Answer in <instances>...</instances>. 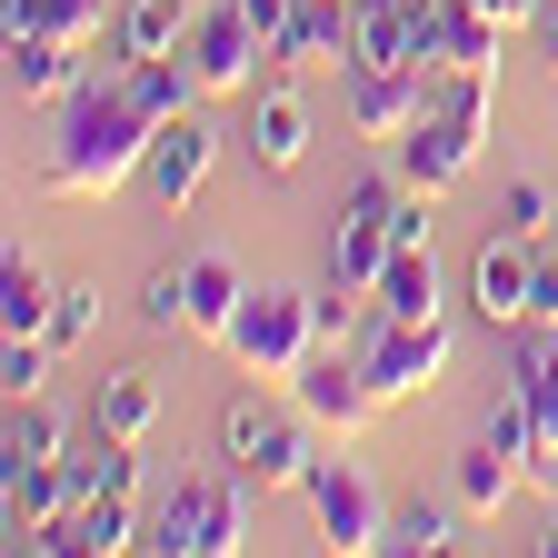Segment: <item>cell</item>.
Wrapping results in <instances>:
<instances>
[{
    "label": "cell",
    "instance_id": "obj_1",
    "mask_svg": "<svg viewBox=\"0 0 558 558\" xmlns=\"http://www.w3.org/2000/svg\"><path fill=\"white\" fill-rule=\"evenodd\" d=\"M150 140H160V110L120 60V70H100V81H81L60 100V130L40 150V190L50 199H120L140 180V160H150Z\"/></svg>",
    "mask_w": 558,
    "mask_h": 558
},
{
    "label": "cell",
    "instance_id": "obj_2",
    "mask_svg": "<svg viewBox=\"0 0 558 558\" xmlns=\"http://www.w3.org/2000/svg\"><path fill=\"white\" fill-rule=\"evenodd\" d=\"M488 130H499V81H488V70H449V81L429 90V110L389 140V170H399L409 190L439 199V190H459V180L478 170Z\"/></svg>",
    "mask_w": 558,
    "mask_h": 558
},
{
    "label": "cell",
    "instance_id": "obj_3",
    "mask_svg": "<svg viewBox=\"0 0 558 558\" xmlns=\"http://www.w3.org/2000/svg\"><path fill=\"white\" fill-rule=\"evenodd\" d=\"M220 349H230L250 379H290L310 349H329V329H319V300L310 290H250L240 319L220 329Z\"/></svg>",
    "mask_w": 558,
    "mask_h": 558
},
{
    "label": "cell",
    "instance_id": "obj_4",
    "mask_svg": "<svg viewBox=\"0 0 558 558\" xmlns=\"http://www.w3.org/2000/svg\"><path fill=\"white\" fill-rule=\"evenodd\" d=\"M360 349V369H369V389H379V409L389 399H429L439 379H449V319H389V310H369V329L349 339Z\"/></svg>",
    "mask_w": 558,
    "mask_h": 558
},
{
    "label": "cell",
    "instance_id": "obj_5",
    "mask_svg": "<svg viewBox=\"0 0 558 558\" xmlns=\"http://www.w3.org/2000/svg\"><path fill=\"white\" fill-rule=\"evenodd\" d=\"M180 60H190L199 100H250L259 70H269V40H259V21L240 11V0H199V21H190Z\"/></svg>",
    "mask_w": 558,
    "mask_h": 558
},
{
    "label": "cell",
    "instance_id": "obj_6",
    "mask_svg": "<svg viewBox=\"0 0 558 558\" xmlns=\"http://www.w3.org/2000/svg\"><path fill=\"white\" fill-rule=\"evenodd\" d=\"M399 199H409V180L399 170H369L360 190L339 199V240H329V269H339V290L349 300H369L379 290V269H389V250H399Z\"/></svg>",
    "mask_w": 558,
    "mask_h": 558
},
{
    "label": "cell",
    "instance_id": "obj_7",
    "mask_svg": "<svg viewBox=\"0 0 558 558\" xmlns=\"http://www.w3.org/2000/svg\"><path fill=\"white\" fill-rule=\"evenodd\" d=\"M349 70H449L439 0H349Z\"/></svg>",
    "mask_w": 558,
    "mask_h": 558
},
{
    "label": "cell",
    "instance_id": "obj_8",
    "mask_svg": "<svg viewBox=\"0 0 558 558\" xmlns=\"http://www.w3.org/2000/svg\"><path fill=\"white\" fill-rule=\"evenodd\" d=\"M290 409L310 418V429H369V409H379V389H369V369H360V349H310V360L290 369Z\"/></svg>",
    "mask_w": 558,
    "mask_h": 558
},
{
    "label": "cell",
    "instance_id": "obj_9",
    "mask_svg": "<svg viewBox=\"0 0 558 558\" xmlns=\"http://www.w3.org/2000/svg\"><path fill=\"white\" fill-rule=\"evenodd\" d=\"M209 160H220V130H209L199 110H180V120H160L150 160H140V190H150L160 209H190L199 180H209Z\"/></svg>",
    "mask_w": 558,
    "mask_h": 558
},
{
    "label": "cell",
    "instance_id": "obj_10",
    "mask_svg": "<svg viewBox=\"0 0 558 558\" xmlns=\"http://www.w3.org/2000/svg\"><path fill=\"white\" fill-rule=\"evenodd\" d=\"M439 81H449V70H349V130L389 150V140H399L418 110H429Z\"/></svg>",
    "mask_w": 558,
    "mask_h": 558
},
{
    "label": "cell",
    "instance_id": "obj_11",
    "mask_svg": "<svg viewBox=\"0 0 558 558\" xmlns=\"http://www.w3.org/2000/svg\"><path fill=\"white\" fill-rule=\"evenodd\" d=\"M310 499H319V529H329V548H349V558H369L379 548V488H369V469L360 459H319V478H310Z\"/></svg>",
    "mask_w": 558,
    "mask_h": 558
},
{
    "label": "cell",
    "instance_id": "obj_12",
    "mask_svg": "<svg viewBox=\"0 0 558 558\" xmlns=\"http://www.w3.org/2000/svg\"><path fill=\"white\" fill-rule=\"evenodd\" d=\"M529 279H538V240H499V230H488L478 259H469V310L488 329H519L529 319Z\"/></svg>",
    "mask_w": 558,
    "mask_h": 558
},
{
    "label": "cell",
    "instance_id": "obj_13",
    "mask_svg": "<svg viewBox=\"0 0 558 558\" xmlns=\"http://www.w3.org/2000/svg\"><path fill=\"white\" fill-rule=\"evenodd\" d=\"M269 70L300 81V70H349V0H300L290 31L269 40Z\"/></svg>",
    "mask_w": 558,
    "mask_h": 558
},
{
    "label": "cell",
    "instance_id": "obj_14",
    "mask_svg": "<svg viewBox=\"0 0 558 558\" xmlns=\"http://www.w3.org/2000/svg\"><path fill=\"white\" fill-rule=\"evenodd\" d=\"M240 300H250V279H240V259H230V250L180 259V329H190V339H220V329L240 319Z\"/></svg>",
    "mask_w": 558,
    "mask_h": 558
},
{
    "label": "cell",
    "instance_id": "obj_15",
    "mask_svg": "<svg viewBox=\"0 0 558 558\" xmlns=\"http://www.w3.org/2000/svg\"><path fill=\"white\" fill-rule=\"evenodd\" d=\"M81 60H90V50H70V40H50V31H21V40H11V100H21V110H60L70 90L90 81Z\"/></svg>",
    "mask_w": 558,
    "mask_h": 558
},
{
    "label": "cell",
    "instance_id": "obj_16",
    "mask_svg": "<svg viewBox=\"0 0 558 558\" xmlns=\"http://www.w3.org/2000/svg\"><path fill=\"white\" fill-rule=\"evenodd\" d=\"M250 160L259 170H300L310 160V110H300L290 81H259L250 90Z\"/></svg>",
    "mask_w": 558,
    "mask_h": 558
},
{
    "label": "cell",
    "instance_id": "obj_17",
    "mask_svg": "<svg viewBox=\"0 0 558 558\" xmlns=\"http://www.w3.org/2000/svg\"><path fill=\"white\" fill-rule=\"evenodd\" d=\"M140 548H160V558H199L209 548V469H190L180 488H160V509L140 519Z\"/></svg>",
    "mask_w": 558,
    "mask_h": 558
},
{
    "label": "cell",
    "instance_id": "obj_18",
    "mask_svg": "<svg viewBox=\"0 0 558 558\" xmlns=\"http://www.w3.org/2000/svg\"><path fill=\"white\" fill-rule=\"evenodd\" d=\"M509 379L529 389V418H538V459H529V478H558V329H538V339L519 349Z\"/></svg>",
    "mask_w": 558,
    "mask_h": 558
},
{
    "label": "cell",
    "instance_id": "obj_19",
    "mask_svg": "<svg viewBox=\"0 0 558 558\" xmlns=\"http://www.w3.org/2000/svg\"><path fill=\"white\" fill-rule=\"evenodd\" d=\"M519 478H529V459H509L499 439H488V429H478V439L459 449V469H449V499H459L469 519H499V509H509V488H519Z\"/></svg>",
    "mask_w": 558,
    "mask_h": 558
},
{
    "label": "cell",
    "instance_id": "obj_20",
    "mask_svg": "<svg viewBox=\"0 0 558 558\" xmlns=\"http://www.w3.org/2000/svg\"><path fill=\"white\" fill-rule=\"evenodd\" d=\"M190 21H199V0H120L110 50H120V60H170V50L190 40Z\"/></svg>",
    "mask_w": 558,
    "mask_h": 558
},
{
    "label": "cell",
    "instance_id": "obj_21",
    "mask_svg": "<svg viewBox=\"0 0 558 558\" xmlns=\"http://www.w3.org/2000/svg\"><path fill=\"white\" fill-rule=\"evenodd\" d=\"M250 488H310L319 478V439H310V418H269V439L240 459Z\"/></svg>",
    "mask_w": 558,
    "mask_h": 558
},
{
    "label": "cell",
    "instance_id": "obj_22",
    "mask_svg": "<svg viewBox=\"0 0 558 558\" xmlns=\"http://www.w3.org/2000/svg\"><path fill=\"white\" fill-rule=\"evenodd\" d=\"M369 300L389 319H439V259H429V240H418V250H389V269H379Z\"/></svg>",
    "mask_w": 558,
    "mask_h": 558
},
{
    "label": "cell",
    "instance_id": "obj_23",
    "mask_svg": "<svg viewBox=\"0 0 558 558\" xmlns=\"http://www.w3.org/2000/svg\"><path fill=\"white\" fill-rule=\"evenodd\" d=\"M90 429H110V439H150V429H160V379L110 369L100 399H90Z\"/></svg>",
    "mask_w": 558,
    "mask_h": 558
},
{
    "label": "cell",
    "instance_id": "obj_24",
    "mask_svg": "<svg viewBox=\"0 0 558 558\" xmlns=\"http://www.w3.org/2000/svg\"><path fill=\"white\" fill-rule=\"evenodd\" d=\"M499 31L509 21H488L478 0H439V60L449 70H488V81H499Z\"/></svg>",
    "mask_w": 558,
    "mask_h": 558
},
{
    "label": "cell",
    "instance_id": "obj_25",
    "mask_svg": "<svg viewBox=\"0 0 558 558\" xmlns=\"http://www.w3.org/2000/svg\"><path fill=\"white\" fill-rule=\"evenodd\" d=\"M50 300H60V279H40L21 250L0 259V339H40L50 329Z\"/></svg>",
    "mask_w": 558,
    "mask_h": 558
},
{
    "label": "cell",
    "instance_id": "obj_26",
    "mask_svg": "<svg viewBox=\"0 0 558 558\" xmlns=\"http://www.w3.org/2000/svg\"><path fill=\"white\" fill-rule=\"evenodd\" d=\"M31 31H50L70 50H100L120 31V0H31Z\"/></svg>",
    "mask_w": 558,
    "mask_h": 558
},
{
    "label": "cell",
    "instance_id": "obj_27",
    "mask_svg": "<svg viewBox=\"0 0 558 558\" xmlns=\"http://www.w3.org/2000/svg\"><path fill=\"white\" fill-rule=\"evenodd\" d=\"M70 449V429L40 409V399H11V429H0V469H40V459H60Z\"/></svg>",
    "mask_w": 558,
    "mask_h": 558
},
{
    "label": "cell",
    "instance_id": "obj_28",
    "mask_svg": "<svg viewBox=\"0 0 558 558\" xmlns=\"http://www.w3.org/2000/svg\"><path fill=\"white\" fill-rule=\"evenodd\" d=\"M250 548V499H240V469H209V548L199 558H240Z\"/></svg>",
    "mask_w": 558,
    "mask_h": 558
},
{
    "label": "cell",
    "instance_id": "obj_29",
    "mask_svg": "<svg viewBox=\"0 0 558 558\" xmlns=\"http://www.w3.org/2000/svg\"><path fill=\"white\" fill-rule=\"evenodd\" d=\"M459 509V499H449ZM449 509H429V499H418V509H389L379 519V548L389 558H429V548H449Z\"/></svg>",
    "mask_w": 558,
    "mask_h": 558
},
{
    "label": "cell",
    "instance_id": "obj_30",
    "mask_svg": "<svg viewBox=\"0 0 558 558\" xmlns=\"http://www.w3.org/2000/svg\"><path fill=\"white\" fill-rule=\"evenodd\" d=\"M60 369V349L50 339H0V399H40Z\"/></svg>",
    "mask_w": 558,
    "mask_h": 558
},
{
    "label": "cell",
    "instance_id": "obj_31",
    "mask_svg": "<svg viewBox=\"0 0 558 558\" xmlns=\"http://www.w3.org/2000/svg\"><path fill=\"white\" fill-rule=\"evenodd\" d=\"M90 319H100V290H90V279H60V300H50V329H40V339L70 360V349L90 339Z\"/></svg>",
    "mask_w": 558,
    "mask_h": 558
},
{
    "label": "cell",
    "instance_id": "obj_32",
    "mask_svg": "<svg viewBox=\"0 0 558 558\" xmlns=\"http://www.w3.org/2000/svg\"><path fill=\"white\" fill-rule=\"evenodd\" d=\"M478 429L499 439L509 459H538V418H529V389H519V379H509L499 399H488V418H478Z\"/></svg>",
    "mask_w": 558,
    "mask_h": 558
},
{
    "label": "cell",
    "instance_id": "obj_33",
    "mask_svg": "<svg viewBox=\"0 0 558 558\" xmlns=\"http://www.w3.org/2000/svg\"><path fill=\"white\" fill-rule=\"evenodd\" d=\"M488 230H499V240H538V230H548V190H538V180H509L499 209H488Z\"/></svg>",
    "mask_w": 558,
    "mask_h": 558
},
{
    "label": "cell",
    "instance_id": "obj_34",
    "mask_svg": "<svg viewBox=\"0 0 558 558\" xmlns=\"http://www.w3.org/2000/svg\"><path fill=\"white\" fill-rule=\"evenodd\" d=\"M529 319L558 329V250H538V279H529Z\"/></svg>",
    "mask_w": 558,
    "mask_h": 558
},
{
    "label": "cell",
    "instance_id": "obj_35",
    "mask_svg": "<svg viewBox=\"0 0 558 558\" xmlns=\"http://www.w3.org/2000/svg\"><path fill=\"white\" fill-rule=\"evenodd\" d=\"M140 319H150V329H180V269H160V279H150V300H140Z\"/></svg>",
    "mask_w": 558,
    "mask_h": 558
},
{
    "label": "cell",
    "instance_id": "obj_36",
    "mask_svg": "<svg viewBox=\"0 0 558 558\" xmlns=\"http://www.w3.org/2000/svg\"><path fill=\"white\" fill-rule=\"evenodd\" d=\"M240 11L259 21V40H279V31H290V11H300V0H240Z\"/></svg>",
    "mask_w": 558,
    "mask_h": 558
},
{
    "label": "cell",
    "instance_id": "obj_37",
    "mask_svg": "<svg viewBox=\"0 0 558 558\" xmlns=\"http://www.w3.org/2000/svg\"><path fill=\"white\" fill-rule=\"evenodd\" d=\"M529 31H538V60L558 70V0H538V21H529Z\"/></svg>",
    "mask_w": 558,
    "mask_h": 558
},
{
    "label": "cell",
    "instance_id": "obj_38",
    "mask_svg": "<svg viewBox=\"0 0 558 558\" xmlns=\"http://www.w3.org/2000/svg\"><path fill=\"white\" fill-rule=\"evenodd\" d=\"M478 11H488V21H509V31H529V21H538V0H478Z\"/></svg>",
    "mask_w": 558,
    "mask_h": 558
},
{
    "label": "cell",
    "instance_id": "obj_39",
    "mask_svg": "<svg viewBox=\"0 0 558 558\" xmlns=\"http://www.w3.org/2000/svg\"><path fill=\"white\" fill-rule=\"evenodd\" d=\"M548 548H558V529H548Z\"/></svg>",
    "mask_w": 558,
    "mask_h": 558
}]
</instances>
